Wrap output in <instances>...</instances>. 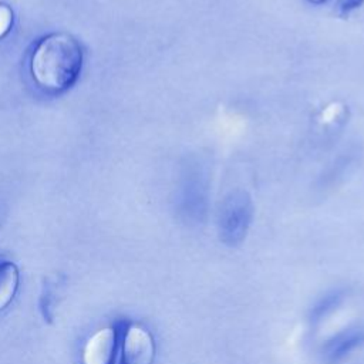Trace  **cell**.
Listing matches in <instances>:
<instances>
[{
    "instance_id": "obj_6",
    "label": "cell",
    "mask_w": 364,
    "mask_h": 364,
    "mask_svg": "<svg viewBox=\"0 0 364 364\" xmlns=\"http://www.w3.org/2000/svg\"><path fill=\"white\" fill-rule=\"evenodd\" d=\"M363 0H340V4L343 9H353V7H357L358 4H361Z\"/></svg>"
},
{
    "instance_id": "obj_5",
    "label": "cell",
    "mask_w": 364,
    "mask_h": 364,
    "mask_svg": "<svg viewBox=\"0 0 364 364\" xmlns=\"http://www.w3.org/2000/svg\"><path fill=\"white\" fill-rule=\"evenodd\" d=\"M11 24V11L7 6L0 4V37H3Z\"/></svg>"
},
{
    "instance_id": "obj_2",
    "label": "cell",
    "mask_w": 364,
    "mask_h": 364,
    "mask_svg": "<svg viewBox=\"0 0 364 364\" xmlns=\"http://www.w3.org/2000/svg\"><path fill=\"white\" fill-rule=\"evenodd\" d=\"M124 364H152L155 358L154 338L148 330L132 324L128 327L122 344Z\"/></svg>"
},
{
    "instance_id": "obj_1",
    "label": "cell",
    "mask_w": 364,
    "mask_h": 364,
    "mask_svg": "<svg viewBox=\"0 0 364 364\" xmlns=\"http://www.w3.org/2000/svg\"><path fill=\"white\" fill-rule=\"evenodd\" d=\"M82 51L68 34L44 37L31 57V73L36 81L47 90H65L78 77Z\"/></svg>"
},
{
    "instance_id": "obj_7",
    "label": "cell",
    "mask_w": 364,
    "mask_h": 364,
    "mask_svg": "<svg viewBox=\"0 0 364 364\" xmlns=\"http://www.w3.org/2000/svg\"><path fill=\"white\" fill-rule=\"evenodd\" d=\"M310 3H314V4H320V3H323V1H326V0H309Z\"/></svg>"
},
{
    "instance_id": "obj_3",
    "label": "cell",
    "mask_w": 364,
    "mask_h": 364,
    "mask_svg": "<svg viewBox=\"0 0 364 364\" xmlns=\"http://www.w3.org/2000/svg\"><path fill=\"white\" fill-rule=\"evenodd\" d=\"M117 354V331L104 327L92 334L82 350V364H114Z\"/></svg>"
},
{
    "instance_id": "obj_4",
    "label": "cell",
    "mask_w": 364,
    "mask_h": 364,
    "mask_svg": "<svg viewBox=\"0 0 364 364\" xmlns=\"http://www.w3.org/2000/svg\"><path fill=\"white\" fill-rule=\"evenodd\" d=\"M18 289V269L11 262L0 263V311L4 310Z\"/></svg>"
}]
</instances>
